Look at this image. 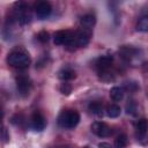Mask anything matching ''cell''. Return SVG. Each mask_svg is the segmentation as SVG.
<instances>
[{
	"instance_id": "44dd1931",
	"label": "cell",
	"mask_w": 148,
	"mask_h": 148,
	"mask_svg": "<svg viewBox=\"0 0 148 148\" xmlns=\"http://www.w3.org/2000/svg\"><path fill=\"white\" fill-rule=\"evenodd\" d=\"M59 90H60V92H61L62 95L68 96V95L72 92V86H71L69 83H67V82H64V83L60 84Z\"/></svg>"
},
{
	"instance_id": "4fadbf2b",
	"label": "cell",
	"mask_w": 148,
	"mask_h": 148,
	"mask_svg": "<svg viewBox=\"0 0 148 148\" xmlns=\"http://www.w3.org/2000/svg\"><path fill=\"white\" fill-rule=\"evenodd\" d=\"M95 23H96V17L94 14H86L80 18L81 28L87 29V30H91V28L95 25Z\"/></svg>"
},
{
	"instance_id": "277c9868",
	"label": "cell",
	"mask_w": 148,
	"mask_h": 148,
	"mask_svg": "<svg viewBox=\"0 0 148 148\" xmlns=\"http://www.w3.org/2000/svg\"><path fill=\"white\" fill-rule=\"evenodd\" d=\"M90 36H91V30H87V29H79L76 31H74V37L72 43L67 46L68 50L73 51L76 50L79 47H84L88 45L89 40H90Z\"/></svg>"
},
{
	"instance_id": "5bb4252c",
	"label": "cell",
	"mask_w": 148,
	"mask_h": 148,
	"mask_svg": "<svg viewBox=\"0 0 148 148\" xmlns=\"http://www.w3.org/2000/svg\"><path fill=\"white\" fill-rule=\"evenodd\" d=\"M75 76H76V73L71 67H62L58 72V77L60 80H62L64 82L69 81V80H73V79H75Z\"/></svg>"
},
{
	"instance_id": "9c48e42d",
	"label": "cell",
	"mask_w": 148,
	"mask_h": 148,
	"mask_svg": "<svg viewBox=\"0 0 148 148\" xmlns=\"http://www.w3.org/2000/svg\"><path fill=\"white\" fill-rule=\"evenodd\" d=\"M30 126L34 131H37V132H40L45 128L46 126V119L45 117L43 116V113L40 111H35L32 114H31V118H30Z\"/></svg>"
},
{
	"instance_id": "ac0fdd59",
	"label": "cell",
	"mask_w": 148,
	"mask_h": 148,
	"mask_svg": "<svg viewBox=\"0 0 148 148\" xmlns=\"http://www.w3.org/2000/svg\"><path fill=\"white\" fill-rule=\"evenodd\" d=\"M136 30L140 32H148V16H142L138 20L136 25H135Z\"/></svg>"
},
{
	"instance_id": "e0dca14e",
	"label": "cell",
	"mask_w": 148,
	"mask_h": 148,
	"mask_svg": "<svg viewBox=\"0 0 148 148\" xmlns=\"http://www.w3.org/2000/svg\"><path fill=\"white\" fill-rule=\"evenodd\" d=\"M120 112H121L120 106L117 105V104H110V105L106 106V114L110 118H117V117H119L120 116Z\"/></svg>"
},
{
	"instance_id": "ba28073f",
	"label": "cell",
	"mask_w": 148,
	"mask_h": 148,
	"mask_svg": "<svg viewBox=\"0 0 148 148\" xmlns=\"http://www.w3.org/2000/svg\"><path fill=\"white\" fill-rule=\"evenodd\" d=\"M90 128H91V132L94 134H96L97 136H99V138H106V136H110L112 134V128L103 121L92 123Z\"/></svg>"
},
{
	"instance_id": "7402d4cb",
	"label": "cell",
	"mask_w": 148,
	"mask_h": 148,
	"mask_svg": "<svg viewBox=\"0 0 148 148\" xmlns=\"http://www.w3.org/2000/svg\"><path fill=\"white\" fill-rule=\"evenodd\" d=\"M37 39H38L40 43H46V42H49V39H50V34H49L47 31H45V30H42V31H39V32L37 34Z\"/></svg>"
},
{
	"instance_id": "9a60e30c",
	"label": "cell",
	"mask_w": 148,
	"mask_h": 148,
	"mask_svg": "<svg viewBox=\"0 0 148 148\" xmlns=\"http://www.w3.org/2000/svg\"><path fill=\"white\" fill-rule=\"evenodd\" d=\"M88 109L89 111L97 116V117H102L103 116V104L98 101H94V102H90L89 105H88Z\"/></svg>"
},
{
	"instance_id": "5b68a950",
	"label": "cell",
	"mask_w": 148,
	"mask_h": 148,
	"mask_svg": "<svg viewBox=\"0 0 148 148\" xmlns=\"http://www.w3.org/2000/svg\"><path fill=\"white\" fill-rule=\"evenodd\" d=\"M135 138L139 143H148V119L140 118L135 123Z\"/></svg>"
},
{
	"instance_id": "7c38bea8",
	"label": "cell",
	"mask_w": 148,
	"mask_h": 148,
	"mask_svg": "<svg viewBox=\"0 0 148 148\" xmlns=\"http://www.w3.org/2000/svg\"><path fill=\"white\" fill-rule=\"evenodd\" d=\"M119 56L124 59V60H126V61H130L131 59H133L136 54H138V49H135V47H133V46H131V45H123V46H120L119 47Z\"/></svg>"
},
{
	"instance_id": "6da1fadb",
	"label": "cell",
	"mask_w": 148,
	"mask_h": 148,
	"mask_svg": "<svg viewBox=\"0 0 148 148\" xmlns=\"http://www.w3.org/2000/svg\"><path fill=\"white\" fill-rule=\"evenodd\" d=\"M31 62L29 52L25 51L23 47H16L12 50L7 56V64L15 68H27Z\"/></svg>"
},
{
	"instance_id": "8992f818",
	"label": "cell",
	"mask_w": 148,
	"mask_h": 148,
	"mask_svg": "<svg viewBox=\"0 0 148 148\" xmlns=\"http://www.w3.org/2000/svg\"><path fill=\"white\" fill-rule=\"evenodd\" d=\"M31 88H32V82L28 75L18 74L16 76V89L22 97H27L30 94Z\"/></svg>"
},
{
	"instance_id": "d4e9b609",
	"label": "cell",
	"mask_w": 148,
	"mask_h": 148,
	"mask_svg": "<svg viewBox=\"0 0 148 148\" xmlns=\"http://www.w3.org/2000/svg\"><path fill=\"white\" fill-rule=\"evenodd\" d=\"M98 148H112V147L106 142H102V143L98 145Z\"/></svg>"
},
{
	"instance_id": "8fae6325",
	"label": "cell",
	"mask_w": 148,
	"mask_h": 148,
	"mask_svg": "<svg viewBox=\"0 0 148 148\" xmlns=\"http://www.w3.org/2000/svg\"><path fill=\"white\" fill-rule=\"evenodd\" d=\"M112 61H113V59L111 56H102V57L97 58V60L95 62V68L97 71V74L109 72L112 66Z\"/></svg>"
},
{
	"instance_id": "7a4b0ae2",
	"label": "cell",
	"mask_w": 148,
	"mask_h": 148,
	"mask_svg": "<svg viewBox=\"0 0 148 148\" xmlns=\"http://www.w3.org/2000/svg\"><path fill=\"white\" fill-rule=\"evenodd\" d=\"M79 121H80V114L76 110L66 109L62 110L58 116V125L65 130L74 128L79 124Z\"/></svg>"
},
{
	"instance_id": "603a6c76",
	"label": "cell",
	"mask_w": 148,
	"mask_h": 148,
	"mask_svg": "<svg viewBox=\"0 0 148 148\" xmlns=\"http://www.w3.org/2000/svg\"><path fill=\"white\" fill-rule=\"evenodd\" d=\"M10 121H12V124H14V125H21V124L24 121V118H23L22 114L16 113V114H14V116L12 117Z\"/></svg>"
},
{
	"instance_id": "d6986e66",
	"label": "cell",
	"mask_w": 148,
	"mask_h": 148,
	"mask_svg": "<svg viewBox=\"0 0 148 148\" xmlns=\"http://www.w3.org/2000/svg\"><path fill=\"white\" fill-rule=\"evenodd\" d=\"M128 145V138L126 134L121 133L114 139V147L116 148H125Z\"/></svg>"
},
{
	"instance_id": "2e32d148",
	"label": "cell",
	"mask_w": 148,
	"mask_h": 148,
	"mask_svg": "<svg viewBox=\"0 0 148 148\" xmlns=\"http://www.w3.org/2000/svg\"><path fill=\"white\" fill-rule=\"evenodd\" d=\"M110 97L114 102H119L124 97V89L120 87H113L110 89Z\"/></svg>"
},
{
	"instance_id": "cb8c5ba5",
	"label": "cell",
	"mask_w": 148,
	"mask_h": 148,
	"mask_svg": "<svg viewBox=\"0 0 148 148\" xmlns=\"http://www.w3.org/2000/svg\"><path fill=\"white\" fill-rule=\"evenodd\" d=\"M2 139H3V142H8L9 141V134H8V131H7V128L5 126L2 128Z\"/></svg>"
},
{
	"instance_id": "3957f363",
	"label": "cell",
	"mask_w": 148,
	"mask_h": 148,
	"mask_svg": "<svg viewBox=\"0 0 148 148\" xmlns=\"http://www.w3.org/2000/svg\"><path fill=\"white\" fill-rule=\"evenodd\" d=\"M12 17L14 18V21L18 22L20 24L29 23L31 20V12H30L29 5H27L25 2H22V1L15 2Z\"/></svg>"
},
{
	"instance_id": "ffe728a7",
	"label": "cell",
	"mask_w": 148,
	"mask_h": 148,
	"mask_svg": "<svg viewBox=\"0 0 148 148\" xmlns=\"http://www.w3.org/2000/svg\"><path fill=\"white\" fill-rule=\"evenodd\" d=\"M126 113L127 114H131V116H133V117H135V116H138V104L133 101V99H128V102L126 103Z\"/></svg>"
},
{
	"instance_id": "52a82bcc",
	"label": "cell",
	"mask_w": 148,
	"mask_h": 148,
	"mask_svg": "<svg viewBox=\"0 0 148 148\" xmlns=\"http://www.w3.org/2000/svg\"><path fill=\"white\" fill-rule=\"evenodd\" d=\"M74 37V31L72 30H59L54 34L53 39L56 45H65L66 47L72 43Z\"/></svg>"
},
{
	"instance_id": "484cf974",
	"label": "cell",
	"mask_w": 148,
	"mask_h": 148,
	"mask_svg": "<svg viewBox=\"0 0 148 148\" xmlns=\"http://www.w3.org/2000/svg\"><path fill=\"white\" fill-rule=\"evenodd\" d=\"M83 148H89V147H83Z\"/></svg>"
},
{
	"instance_id": "30bf717a",
	"label": "cell",
	"mask_w": 148,
	"mask_h": 148,
	"mask_svg": "<svg viewBox=\"0 0 148 148\" xmlns=\"http://www.w3.org/2000/svg\"><path fill=\"white\" fill-rule=\"evenodd\" d=\"M34 9H35L36 16L39 20L46 18L52 12V7H51L50 2H47V1H38V2H36L35 6H34Z\"/></svg>"
}]
</instances>
